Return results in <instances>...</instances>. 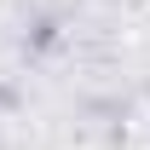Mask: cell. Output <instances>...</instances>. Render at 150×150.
<instances>
[{
    "mask_svg": "<svg viewBox=\"0 0 150 150\" xmlns=\"http://www.w3.org/2000/svg\"><path fill=\"white\" fill-rule=\"evenodd\" d=\"M115 150H150V93L133 98L127 121H121V144H115Z\"/></svg>",
    "mask_w": 150,
    "mask_h": 150,
    "instance_id": "1",
    "label": "cell"
}]
</instances>
